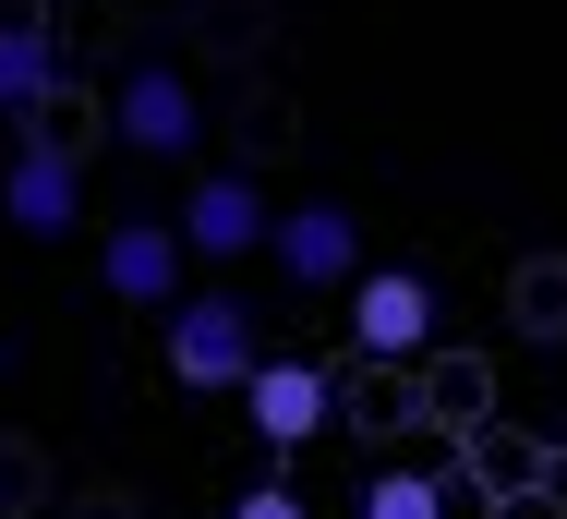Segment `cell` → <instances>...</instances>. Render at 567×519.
Masks as SVG:
<instances>
[{
	"instance_id": "cell-1",
	"label": "cell",
	"mask_w": 567,
	"mask_h": 519,
	"mask_svg": "<svg viewBox=\"0 0 567 519\" xmlns=\"http://www.w3.org/2000/svg\"><path fill=\"white\" fill-rule=\"evenodd\" d=\"M157 350H169V387L182 399H241V375L266 363V314L241 303L229 278H194L182 303L157 314Z\"/></svg>"
},
{
	"instance_id": "cell-2",
	"label": "cell",
	"mask_w": 567,
	"mask_h": 519,
	"mask_svg": "<svg viewBox=\"0 0 567 519\" xmlns=\"http://www.w3.org/2000/svg\"><path fill=\"white\" fill-rule=\"evenodd\" d=\"M110 133L133 145V157H157V170H182L194 145H206V85L169 61V49H133L110 73Z\"/></svg>"
},
{
	"instance_id": "cell-3",
	"label": "cell",
	"mask_w": 567,
	"mask_h": 519,
	"mask_svg": "<svg viewBox=\"0 0 567 519\" xmlns=\"http://www.w3.org/2000/svg\"><path fill=\"white\" fill-rule=\"evenodd\" d=\"M0 230H24V242H73L85 230V133H12V157H0Z\"/></svg>"
},
{
	"instance_id": "cell-4",
	"label": "cell",
	"mask_w": 567,
	"mask_h": 519,
	"mask_svg": "<svg viewBox=\"0 0 567 519\" xmlns=\"http://www.w3.org/2000/svg\"><path fill=\"white\" fill-rule=\"evenodd\" d=\"M169 217H182V242H194V266H254V254L278 242V194H266L254 170H194Z\"/></svg>"
},
{
	"instance_id": "cell-5",
	"label": "cell",
	"mask_w": 567,
	"mask_h": 519,
	"mask_svg": "<svg viewBox=\"0 0 567 519\" xmlns=\"http://www.w3.org/2000/svg\"><path fill=\"white\" fill-rule=\"evenodd\" d=\"M327 423H339V375H327V363H302V350H266V363L241 375V435H254L266 459L315 447Z\"/></svg>"
},
{
	"instance_id": "cell-6",
	"label": "cell",
	"mask_w": 567,
	"mask_h": 519,
	"mask_svg": "<svg viewBox=\"0 0 567 519\" xmlns=\"http://www.w3.org/2000/svg\"><path fill=\"white\" fill-rule=\"evenodd\" d=\"M97 291L121 314H169L194 291V242H182V217H110L97 230Z\"/></svg>"
},
{
	"instance_id": "cell-7",
	"label": "cell",
	"mask_w": 567,
	"mask_h": 519,
	"mask_svg": "<svg viewBox=\"0 0 567 519\" xmlns=\"http://www.w3.org/2000/svg\"><path fill=\"white\" fill-rule=\"evenodd\" d=\"M266 266H278L290 291H350V278L374 266V230H362L339 194H302V206H278V242H266Z\"/></svg>"
},
{
	"instance_id": "cell-8",
	"label": "cell",
	"mask_w": 567,
	"mask_h": 519,
	"mask_svg": "<svg viewBox=\"0 0 567 519\" xmlns=\"http://www.w3.org/2000/svg\"><path fill=\"white\" fill-rule=\"evenodd\" d=\"M339 303H350V350L362 363H423L435 350V278L423 266H362Z\"/></svg>"
},
{
	"instance_id": "cell-9",
	"label": "cell",
	"mask_w": 567,
	"mask_h": 519,
	"mask_svg": "<svg viewBox=\"0 0 567 519\" xmlns=\"http://www.w3.org/2000/svg\"><path fill=\"white\" fill-rule=\"evenodd\" d=\"M61 109V24L24 0V12H0V133H37Z\"/></svg>"
},
{
	"instance_id": "cell-10",
	"label": "cell",
	"mask_w": 567,
	"mask_h": 519,
	"mask_svg": "<svg viewBox=\"0 0 567 519\" xmlns=\"http://www.w3.org/2000/svg\"><path fill=\"white\" fill-rule=\"evenodd\" d=\"M350 519H483V496L458 471H435V459H386V471L350 484Z\"/></svg>"
},
{
	"instance_id": "cell-11",
	"label": "cell",
	"mask_w": 567,
	"mask_h": 519,
	"mask_svg": "<svg viewBox=\"0 0 567 519\" xmlns=\"http://www.w3.org/2000/svg\"><path fill=\"white\" fill-rule=\"evenodd\" d=\"M229 519H315V508H302L290 484H241V496H229Z\"/></svg>"
},
{
	"instance_id": "cell-12",
	"label": "cell",
	"mask_w": 567,
	"mask_h": 519,
	"mask_svg": "<svg viewBox=\"0 0 567 519\" xmlns=\"http://www.w3.org/2000/svg\"><path fill=\"white\" fill-rule=\"evenodd\" d=\"M0 387H12V338H0Z\"/></svg>"
}]
</instances>
